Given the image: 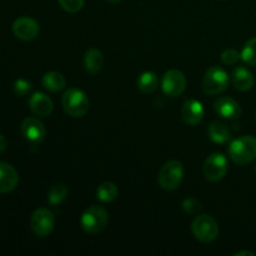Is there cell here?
I'll return each mask as SVG.
<instances>
[{"instance_id":"1","label":"cell","mask_w":256,"mask_h":256,"mask_svg":"<svg viewBox=\"0 0 256 256\" xmlns=\"http://www.w3.org/2000/svg\"><path fill=\"white\" fill-rule=\"evenodd\" d=\"M229 156L235 164L246 165L256 159V139L252 135L238 138L229 145Z\"/></svg>"},{"instance_id":"2","label":"cell","mask_w":256,"mask_h":256,"mask_svg":"<svg viewBox=\"0 0 256 256\" xmlns=\"http://www.w3.org/2000/svg\"><path fill=\"white\" fill-rule=\"evenodd\" d=\"M62 105L64 112L69 116L82 118L89 112V99L82 90L70 88L62 98Z\"/></svg>"},{"instance_id":"3","label":"cell","mask_w":256,"mask_h":256,"mask_svg":"<svg viewBox=\"0 0 256 256\" xmlns=\"http://www.w3.org/2000/svg\"><path fill=\"white\" fill-rule=\"evenodd\" d=\"M109 222V214L99 205H92L82 215L80 225L88 234H98L106 228Z\"/></svg>"},{"instance_id":"4","label":"cell","mask_w":256,"mask_h":256,"mask_svg":"<svg viewBox=\"0 0 256 256\" xmlns=\"http://www.w3.org/2000/svg\"><path fill=\"white\" fill-rule=\"evenodd\" d=\"M184 178V168L179 160H169L162 166L158 176V182L164 190H176Z\"/></svg>"},{"instance_id":"5","label":"cell","mask_w":256,"mask_h":256,"mask_svg":"<svg viewBox=\"0 0 256 256\" xmlns=\"http://www.w3.org/2000/svg\"><path fill=\"white\" fill-rule=\"evenodd\" d=\"M192 232L195 239L208 244L212 242L219 236V225L210 215H199L192 222Z\"/></svg>"},{"instance_id":"6","label":"cell","mask_w":256,"mask_h":256,"mask_svg":"<svg viewBox=\"0 0 256 256\" xmlns=\"http://www.w3.org/2000/svg\"><path fill=\"white\" fill-rule=\"evenodd\" d=\"M229 86V75L222 68L212 66L202 78V90L208 95H218Z\"/></svg>"},{"instance_id":"7","label":"cell","mask_w":256,"mask_h":256,"mask_svg":"<svg viewBox=\"0 0 256 256\" xmlns=\"http://www.w3.org/2000/svg\"><path fill=\"white\" fill-rule=\"evenodd\" d=\"M55 226V216L49 209L40 208L32 212L30 218V228L38 238H46Z\"/></svg>"},{"instance_id":"8","label":"cell","mask_w":256,"mask_h":256,"mask_svg":"<svg viewBox=\"0 0 256 256\" xmlns=\"http://www.w3.org/2000/svg\"><path fill=\"white\" fill-rule=\"evenodd\" d=\"M229 165H228V159L222 152H212L206 158L202 166V172L204 176L209 182H220L222 178L226 175Z\"/></svg>"},{"instance_id":"9","label":"cell","mask_w":256,"mask_h":256,"mask_svg":"<svg viewBox=\"0 0 256 256\" xmlns=\"http://www.w3.org/2000/svg\"><path fill=\"white\" fill-rule=\"evenodd\" d=\"M185 88H186V78L180 70H169L162 78V89L166 96H180L185 92Z\"/></svg>"},{"instance_id":"10","label":"cell","mask_w":256,"mask_h":256,"mask_svg":"<svg viewBox=\"0 0 256 256\" xmlns=\"http://www.w3.org/2000/svg\"><path fill=\"white\" fill-rule=\"evenodd\" d=\"M20 130H22V134L25 138V140L32 146L42 144L46 136L45 126L36 118H26V119L22 120Z\"/></svg>"},{"instance_id":"11","label":"cell","mask_w":256,"mask_h":256,"mask_svg":"<svg viewBox=\"0 0 256 256\" xmlns=\"http://www.w3.org/2000/svg\"><path fill=\"white\" fill-rule=\"evenodd\" d=\"M40 28L36 20L29 16H22L18 18L14 22H12V32L15 36L22 42H30L34 40L35 38L39 35Z\"/></svg>"},{"instance_id":"12","label":"cell","mask_w":256,"mask_h":256,"mask_svg":"<svg viewBox=\"0 0 256 256\" xmlns=\"http://www.w3.org/2000/svg\"><path fill=\"white\" fill-rule=\"evenodd\" d=\"M204 118V106L199 100L189 99L182 104V119L189 126H195Z\"/></svg>"},{"instance_id":"13","label":"cell","mask_w":256,"mask_h":256,"mask_svg":"<svg viewBox=\"0 0 256 256\" xmlns=\"http://www.w3.org/2000/svg\"><path fill=\"white\" fill-rule=\"evenodd\" d=\"M215 112L224 119L236 120L242 116V106L236 100L229 96H222L216 99L214 104Z\"/></svg>"},{"instance_id":"14","label":"cell","mask_w":256,"mask_h":256,"mask_svg":"<svg viewBox=\"0 0 256 256\" xmlns=\"http://www.w3.org/2000/svg\"><path fill=\"white\" fill-rule=\"evenodd\" d=\"M19 184V174L10 164L0 162V194H6L16 189Z\"/></svg>"},{"instance_id":"15","label":"cell","mask_w":256,"mask_h":256,"mask_svg":"<svg viewBox=\"0 0 256 256\" xmlns=\"http://www.w3.org/2000/svg\"><path fill=\"white\" fill-rule=\"evenodd\" d=\"M29 108L35 115L42 118L49 116L54 109L52 100L44 92H34L29 99Z\"/></svg>"},{"instance_id":"16","label":"cell","mask_w":256,"mask_h":256,"mask_svg":"<svg viewBox=\"0 0 256 256\" xmlns=\"http://www.w3.org/2000/svg\"><path fill=\"white\" fill-rule=\"evenodd\" d=\"M232 84L239 92H248L254 86V76L244 66L235 68L232 74Z\"/></svg>"},{"instance_id":"17","label":"cell","mask_w":256,"mask_h":256,"mask_svg":"<svg viewBox=\"0 0 256 256\" xmlns=\"http://www.w3.org/2000/svg\"><path fill=\"white\" fill-rule=\"evenodd\" d=\"M104 65V55L99 49H89L85 52L84 66L89 74L95 75L102 70Z\"/></svg>"},{"instance_id":"18","label":"cell","mask_w":256,"mask_h":256,"mask_svg":"<svg viewBox=\"0 0 256 256\" xmlns=\"http://www.w3.org/2000/svg\"><path fill=\"white\" fill-rule=\"evenodd\" d=\"M208 135L215 144H225L230 140V130L222 122H212L208 128Z\"/></svg>"},{"instance_id":"19","label":"cell","mask_w":256,"mask_h":256,"mask_svg":"<svg viewBox=\"0 0 256 256\" xmlns=\"http://www.w3.org/2000/svg\"><path fill=\"white\" fill-rule=\"evenodd\" d=\"M42 86L52 92H58L62 90L66 85V80L62 74L58 72H49L44 74L42 79Z\"/></svg>"},{"instance_id":"20","label":"cell","mask_w":256,"mask_h":256,"mask_svg":"<svg viewBox=\"0 0 256 256\" xmlns=\"http://www.w3.org/2000/svg\"><path fill=\"white\" fill-rule=\"evenodd\" d=\"M119 196V189L116 185L112 182H104L98 186L96 198L102 202L109 204V202H115Z\"/></svg>"},{"instance_id":"21","label":"cell","mask_w":256,"mask_h":256,"mask_svg":"<svg viewBox=\"0 0 256 256\" xmlns=\"http://www.w3.org/2000/svg\"><path fill=\"white\" fill-rule=\"evenodd\" d=\"M158 84H159V78L154 72H144L139 75L136 82L138 88L144 94H150V92H155Z\"/></svg>"},{"instance_id":"22","label":"cell","mask_w":256,"mask_h":256,"mask_svg":"<svg viewBox=\"0 0 256 256\" xmlns=\"http://www.w3.org/2000/svg\"><path fill=\"white\" fill-rule=\"evenodd\" d=\"M69 190L64 184H54L48 192V202L50 205H59L66 199Z\"/></svg>"},{"instance_id":"23","label":"cell","mask_w":256,"mask_h":256,"mask_svg":"<svg viewBox=\"0 0 256 256\" xmlns=\"http://www.w3.org/2000/svg\"><path fill=\"white\" fill-rule=\"evenodd\" d=\"M240 55H242V59L246 64L252 65V66H256V38H252V39H250L245 44L244 49L240 52Z\"/></svg>"},{"instance_id":"24","label":"cell","mask_w":256,"mask_h":256,"mask_svg":"<svg viewBox=\"0 0 256 256\" xmlns=\"http://www.w3.org/2000/svg\"><path fill=\"white\" fill-rule=\"evenodd\" d=\"M60 6L68 12H78L84 6L85 0H58Z\"/></svg>"},{"instance_id":"25","label":"cell","mask_w":256,"mask_h":256,"mask_svg":"<svg viewBox=\"0 0 256 256\" xmlns=\"http://www.w3.org/2000/svg\"><path fill=\"white\" fill-rule=\"evenodd\" d=\"M220 58L225 65H234L239 62V59H242V55L235 49H226L222 52Z\"/></svg>"},{"instance_id":"26","label":"cell","mask_w":256,"mask_h":256,"mask_svg":"<svg viewBox=\"0 0 256 256\" xmlns=\"http://www.w3.org/2000/svg\"><path fill=\"white\" fill-rule=\"evenodd\" d=\"M182 208L186 214H195V212H198L202 209V204L195 198H186L182 202Z\"/></svg>"},{"instance_id":"27","label":"cell","mask_w":256,"mask_h":256,"mask_svg":"<svg viewBox=\"0 0 256 256\" xmlns=\"http://www.w3.org/2000/svg\"><path fill=\"white\" fill-rule=\"evenodd\" d=\"M32 90V82L25 79H18L14 82V92L18 96H25Z\"/></svg>"},{"instance_id":"28","label":"cell","mask_w":256,"mask_h":256,"mask_svg":"<svg viewBox=\"0 0 256 256\" xmlns=\"http://www.w3.org/2000/svg\"><path fill=\"white\" fill-rule=\"evenodd\" d=\"M6 149H8L6 138H5L4 135L0 134V154H2V152H4Z\"/></svg>"},{"instance_id":"29","label":"cell","mask_w":256,"mask_h":256,"mask_svg":"<svg viewBox=\"0 0 256 256\" xmlns=\"http://www.w3.org/2000/svg\"><path fill=\"white\" fill-rule=\"evenodd\" d=\"M234 256H255V254L252 252H239L234 254Z\"/></svg>"},{"instance_id":"30","label":"cell","mask_w":256,"mask_h":256,"mask_svg":"<svg viewBox=\"0 0 256 256\" xmlns=\"http://www.w3.org/2000/svg\"><path fill=\"white\" fill-rule=\"evenodd\" d=\"M108 2H122V0H108Z\"/></svg>"},{"instance_id":"31","label":"cell","mask_w":256,"mask_h":256,"mask_svg":"<svg viewBox=\"0 0 256 256\" xmlns=\"http://www.w3.org/2000/svg\"><path fill=\"white\" fill-rule=\"evenodd\" d=\"M255 172H256V168H255Z\"/></svg>"}]
</instances>
